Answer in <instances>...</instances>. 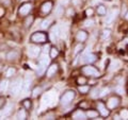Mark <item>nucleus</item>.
<instances>
[{
  "label": "nucleus",
  "instance_id": "f704fd0d",
  "mask_svg": "<svg viewBox=\"0 0 128 120\" xmlns=\"http://www.w3.org/2000/svg\"><path fill=\"white\" fill-rule=\"evenodd\" d=\"M6 103V98H4V97H0V110H1L2 107H4Z\"/></svg>",
  "mask_w": 128,
  "mask_h": 120
},
{
  "label": "nucleus",
  "instance_id": "72a5a7b5",
  "mask_svg": "<svg viewBox=\"0 0 128 120\" xmlns=\"http://www.w3.org/2000/svg\"><path fill=\"white\" fill-rule=\"evenodd\" d=\"M0 4L3 6H9L11 4V0H0Z\"/></svg>",
  "mask_w": 128,
  "mask_h": 120
},
{
  "label": "nucleus",
  "instance_id": "dca6fc26",
  "mask_svg": "<svg viewBox=\"0 0 128 120\" xmlns=\"http://www.w3.org/2000/svg\"><path fill=\"white\" fill-rule=\"evenodd\" d=\"M97 14L98 15H100V16H105L107 14V7L104 5V4H99L97 5Z\"/></svg>",
  "mask_w": 128,
  "mask_h": 120
},
{
  "label": "nucleus",
  "instance_id": "a878e982",
  "mask_svg": "<svg viewBox=\"0 0 128 120\" xmlns=\"http://www.w3.org/2000/svg\"><path fill=\"white\" fill-rule=\"evenodd\" d=\"M15 72H16V69H15V68H13V67H10L9 69L6 70V75L8 78H10V77H12V75H14V74H15Z\"/></svg>",
  "mask_w": 128,
  "mask_h": 120
},
{
  "label": "nucleus",
  "instance_id": "a18cd8bd",
  "mask_svg": "<svg viewBox=\"0 0 128 120\" xmlns=\"http://www.w3.org/2000/svg\"><path fill=\"white\" fill-rule=\"evenodd\" d=\"M105 1H110V0H105Z\"/></svg>",
  "mask_w": 128,
  "mask_h": 120
},
{
  "label": "nucleus",
  "instance_id": "a211bd4d",
  "mask_svg": "<svg viewBox=\"0 0 128 120\" xmlns=\"http://www.w3.org/2000/svg\"><path fill=\"white\" fill-rule=\"evenodd\" d=\"M73 118L74 119H86V114H84L81 111H77L73 115Z\"/></svg>",
  "mask_w": 128,
  "mask_h": 120
},
{
  "label": "nucleus",
  "instance_id": "c85d7f7f",
  "mask_svg": "<svg viewBox=\"0 0 128 120\" xmlns=\"http://www.w3.org/2000/svg\"><path fill=\"white\" fill-rule=\"evenodd\" d=\"M50 23H51L50 19H46V20H44V21L42 22V25H41L42 29H47V28H49V27H50Z\"/></svg>",
  "mask_w": 128,
  "mask_h": 120
},
{
  "label": "nucleus",
  "instance_id": "79ce46f5",
  "mask_svg": "<svg viewBox=\"0 0 128 120\" xmlns=\"http://www.w3.org/2000/svg\"><path fill=\"white\" fill-rule=\"evenodd\" d=\"M124 17H125L126 20H128V11H127V13H126L125 15H124Z\"/></svg>",
  "mask_w": 128,
  "mask_h": 120
},
{
  "label": "nucleus",
  "instance_id": "473e14b6",
  "mask_svg": "<svg viewBox=\"0 0 128 120\" xmlns=\"http://www.w3.org/2000/svg\"><path fill=\"white\" fill-rule=\"evenodd\" d=\"M110 34H111V31L109 30V29H105L102 31V38L104 39H106V38H108L110 36Z\"/></svg>",
  "mask_w": 128,
  "mask_h": 120
},
{
  "label": "nucleus",
  "instance_id": "b1692460",
  "mask_svg": "<svg viewBox=\"0 0 128 120\" xmlns=\"http://www.w3.org/2000/svg\"><path fill=\"white\" fill-rule=\"evenodd\" d=\"M8 88V81L6 80H2L0 82V91H4Z\"/></svg>",
  "mask_w": 128,
  "mask_h": 120
},
{
  "label": "nucleus",
  "instance_id": "bb28decb",
  "mask_svg": "<svg viewBox=\"0 0 128 120\" xmlns=\"http://www.w3.org/2000/svg\"><path fill=\"white\" fill-rule=\"evenodd\" d=\"M22 105L24 107H25L26 110H30L31 109V101H30V99H25L22 101Z\"/></svg>",
  "mask_w": 128,
  "mask_h": 120
},
{
  "label": "nucleus",
  "instance_id": "2eb2a0df",
  "mask_svg": "<svg viewBox=\"0 0 128 120\" xmlns=\"http://www.w3.org/2000/svg\"><path fill=\"white\" fill-rule=\"evenodd\" d=\"M18 57H19V53L17 52V51H15V50L10 51V52L6 54V59L10 60V61H13V60L18 59Z\"/></svg>",
  "mask_w": 128,
  "mask_h": 120
},
{
  "label": "nucleus",
  "instance_id": "a19ab883",
  "mask_svg": "<svg viewBox=\"0 0 128 120\" xmlns=\"http://www.w3.org/2000/svg\"><path fill=\"white\" fill-rule=\"evenodd\" d=\"M108 91H109V90H108V89H102V91H100V94H99V97H104V96H105L106 94H108Z\"/></svg>",
  "mask_w": 128,
  "mask_h": 120
},
{
  "label": "nucleus",
  "instance_id": "ddd939ff",
  "mask_svg": "<svg viewBox=\"0 0 128 120\" xmlns=\"http://www.w3.org/2000/svg\"><path fill=\"white\" fill-rule=\"evenodd\" d=\"M57 71H58V65L57 64L50 65V67H48V69H47V77H52Z\"/></svg>",
  "mask_w": 128,
  "mask_h": 120
},
{
  "label": "nucleus",
  "instance_id": "c756f323",
  "mask_svg": "<svg viewBox=\"0 0 128 120\" xmlns=\"http://www.w3.org/2000/svg\"><path fill=\"white\" fill-rule=\"evenodd\" d=\"M26 117H27V115H26V112H25V110H20L17 113V118L18 119H26Z\"/></svg>",
  "mask_w": 128,
  "mask_h": 120
},
{
  "label": "nucleus",
  "instance_id": "9d476101",
  "mask_svg": "<svg viewBox=\"0 0 128 120\" xmlns=\"http://www.w3.org/2000/svg\"><path fill=\"white\" fill-rule=\"evenodd\" d=\"M52 10V2L51 1H46L41 5V12L43 14H48Z\"/></svg>",
  "mask_w": 128,
  "mask_h": 120
},
{
  "label": "nucleus",
  "instance_id": "aec40b11",
  "mask_svg": "<svg viewBox=\"0 0 128 120\" xmlns=\"http://www.w3.org/2000/svg\"><path fill=\"white\" fill-rule=\"evenodd\" d=\"M33 21H34V17H33V16H32V15L28 16V17L26 18V20H25V27L26 28H30L32 26V23H33Z\"/></svg>",
  "mask_w": 128,
  "mask_h": 120
},
{
  "label": "nucleus",
  "instance_id": "f3484780",
  "mask_svg": "<svg viewBox=\"0 0 128 120\" xmlns=\"http://www.w3.org/2000/svg\"><path fill=\"white\" fill-rule=\"evenodd\" d=\"M86 117L88 118H91V119H96L97 118V116H98V112L97 111H93V110H89L86 112Z\"/></svg>",
  "mask_w": 128,
  "mask_h": 120
},
{
  "label": "nucleus",
  "instance_id": "f8f14e48",
  "mask_svg": "<svg viewBox=\"0 0 128 120\" xmlns=\"http://www.w3.org/2000/svg\"><path fill=\"white\" fill-rule=\"evenodd\" d=\"M97 61V55L93 54V53H89L86 54L84 58H83V62H86L88 64H93Z\"/></svg>",
  "mask_w": 128,
  "mask_h": 120
},
{
  "label": "nucleus",
  "instance_id": "4c0bfd02",
  "mask_svg": "<svg viewBox=\"0 0 128 120\" xmlns=\"http://www.w3.org/2000/svg\"><path fill=\"white\" fill-rule=\"evenodd\" d=\"M62 13H63V7H62V6H59L58 10H57V12H56V14H57L58 16H61Z\"/></svg>",
  "mask_w": 128,
  "mask_h": 120
},
{
  "label": "nucleus",
  "instance_id": "5701e85b",
  "mask_svg": "<svg viewBox=\"0 0 128 120\" xmlns=\"http://www.w3.org/2000/svg\"><path fill=\"white\" fill-rule=\"evenodd\" d=\"M51 36H52L54 38L59 37V28L57 26L52 27V29H51Z\"/></svg>",
  "mask_w": 128,
  "mask_h": 120
},
{
  "label": "nucleus",
  "instance_id": "58836bf2",
  "mask_svg": "<svg viewBox=\"0 0 128 120\" xmlns=\"http://www.w3.org/2000/svg\"><path fill=\"white\" fill-rule=\"evenodd\" d=\"M72 3L74 5H80L82 3V0H72Z\"/></svg>",
  "mask_w": 128,
  "mask_h": 120
},
{
  "label": "nucleus",
  "instance_id": "4be33fe9",
  "mask_svg": "<svg viewBox=\"0 0 128 120\" xmlns=\"http://www.w3.org/2000/svg\"><path fill=\"white\" fill-rule=\"evenodd\" d=\"M76 82H77L78 85H86L88 83V79L86 77H78L77 80H76Z\"/></svg>",
  "mask_w": 128,
  "mask_h": 120
},
{
  "label": "nucleus",
  "instance_id": "423d86ee",
  "mask_svg": "<svg viewBox=\"0 0 128 120\" xmlns=\"http://www.w3.org/2000/svg\"><path fill=\"white\" fill-rule=\"evenodd\" d=\"M120 103H121V99H120V97H118V96H112V97H110L109 99H108L107 106H108L109 110H114L120 105Z\"/></svg>",
  "mask_w": 128,
  "mask_h": 120
},
{
  "label": "nucleus",
  "instance_id": "39448f33",
  "mask_svg": "<svg viewBox=\"0 0 128 120\" xmlns=\"http://www.w3.org/2000/svg\"><path fill=\"white\" fill-rule=\"evenodd\" d=\"M22 81L20 79H17L15 80V81L12 83V86H11V95L12 96H17L19 93H20V90L22 88Z\"/></svg>",
  "mask_w": 128,
  "mask_h": 120
},
{
  "label": "nucleus",
  "instance_id": "2f4dec72",
  "mask_svg": "<svg viewBox=\"0 0 128 120\" xmlns=\"http://www.w3.org/2000/svg\"><path fill=\"white\" fill-rule=\"evenodd\" d=\"M120 116H121V119H128V110L124 109L121 113H120Z\"/></svg>",
  "mask_w": 128,
  "mask_h": 120
},
{
  "label": "nucleus",
  "instance_id": "c9c22d12",
  "mask_svg": "<svg viewBox=\"0 0 128 120\" xmlns=\"http://www.w3.org/2000/svg\"><path fill=\"white\" fill-rule=\"evenodd\" d=\"M79 106L81 107L82 110H88V107H89V103H88L86 101H83V102H81L79 104Z\"/></svg>",
  "mask_w": 128,
  "mask_h": 120
},
{
  "label": "nucleus",
  "instance_id": "37998d69",
  "mask_svg": "<svg viewBox=\"0 0 128 120\" xmlns=\"http://www.w3.org/2000/svg\"><path fill=\"white\" fill-rule=\"evenodd\" d=\"M44 49H45V51H47L48 49H49V46H45V48H44Z\"/></svg>",
  "mask_w": 128,
  "mask_h": 120
},
{
  "label": "nucleus",
  "instance_id": "cd10ccee",
  "mask_svg": "<svg viewBox=\"0 0 128 120\" xmlns=\"http://www.w3.org/2000/svg\"><path fill=\"white\" fill-rule=\"evenodd\" d=\"M41 93H42V88H41V87H35V88L33 89V91H32V97L36 98Z\"/></svg>",
  "mask_w": 128,
  "mask_h": 120
},
{
  "label": "nucleus",
  "instance_id": "4468645a",
  "mask_svg": "<svg viewBox=\"0 0 128 120\" xmlns=\"http://www.w3.org/2000/svg\"><path fill=\"white\" fill-rule=\"evenodd\" d=\"M116 15H118V11H116V10H113V11H112L111 13H110V15L106 18V22H107V23H111L115 18H116Z\"/></svg>",
  "mask_w": 128,
  "mask_h": 120
},
{
  "label": "nucleus",
  "instance_id": "7c9ffc66",
  "mask_svg": "<svg viewBox=\"0 0 128 120\" xmlns=\"http://www.w3.org/2000/svg\"><path fill=\"white\" fill-rule=\"evenodd\" d=\"M30 85H31V81H30L29 79H27V80H26V82H25V84L22 85V89H24V91H28V89H29Z\"/></svg>",
  "mask_w": 128,
  "mask_h": 120
},
{
  "label": "nucleus",
  "instance_id": "412c9836",
  "mask_svg": "<svg viewBox=\"0 0 128 120\" xmlns=\"http://www.w3.org/2000/svg\"><path fill=\"white\" fill-rule=\"evenodd\" d=\"M49 51H50V58L51 59H54V58H57L59 55V50L56 47H51Z\"/></svg>",
  "mask_w": 128,
  "mask_h": 120
},
{
  "label": "nucleus",
  "instance_id": "1a4fd4ad",
  "mask_svg": "<svg viewBox=\"0 0 128 120\" xmlns=\"http://www.w3.org/2000/svg\"><path fill=\"white\" fill-rule=\"evenodd\" d=\"M40 53H41V48L38 47V46H30L29 49H28V54L29 57L31 58H38Z\"/></svg>",
  "mask_w": 128,
  "mask_h": 120
},
{
  "label": "nucleus",
  "instance_id": "ea45409f",
  "mask_svg": "<svg viewBox=\"0 0 128 120\" xmlns=\"http://www.w3.org/2000/svg\"><path fill=\"white\" fill-rule=\"evenodd\" d=\"M93 23H94L93 20H86V21L84 22V25H86V27H92V26H93Z\"/></svg>",
  "mask_w": 128,
  "mask_h": 120
},
{
  "label": "nucleus",
  "instance_id": "6e6552de",
  "mask_svg": "<svg viewBox=\"0 0 128 120\" xmlns=\"http://www.w3.org/2000/svg\"><path fill=\"white\" fill-rule=\"evenodd\" d=\"M97 110H98V113L100 114L102 117H108V116L110 115V110L108 109V106L104 104L102 102L97 103Z\"/></svg>",
  "mask_w": 128,
  "mask_h": 120
},
{
  "label": "nucleus",
  "instance_id": "f03ea898",
  "mask_svg": "<svg viewBox=\"0 0 128 120\" xmlns=\"http://www.w3.org/2000/svg\"><path fill=\"white\" fill-rule=\"evenodd\" d=\"M47 38L48 36L45 32L38 31V32H34L30 36V41L34 44H45L47 42Z\"/></svg>",
  "mask_w": 128,
  "mask_h": 120
},
{
  "label": "nucleus",
  "instance_id": "0eeeda50",
  "mask_svg": "<svg viewBox=\"0 0 128 120\" xmlns=\"http://www.w3.org/2000/svg\"><path fill=\"white\" fill-rule=\"evenodd\" d=\"M32 9V4L31 3H24V4H22L20 6H19V10H18V14L19 16H26L30 13V11Z\"/></svg>",
  "mask_w": 128,
  "mask_h": 120
},
{
  "label": "nucleus",
  "instance_id": "f257e3e1",
  "mask_svg": "<svg viewBox=\"0 0 128 120\" xmlns=\"http://www.w3.org/2000/svg\"><path fill=\"white\" fill-rule=\"evenodd\" d=\"M82 73L88 75V77H93V78H98L100 77V72L97 68H95L94 66H92L91 64H88V65L82 67Z\"/></svg>",
  "mask_w": 128,
  "mask_h": 120
},
{
  "label": "nucleus",
  "instance_id": "e433bc0d",
  "mask_svg": "<svg viewBox=\"0 0 128 120\" xmlns=\"http://www.w3.org/2000/svg\"><path fill=\"white\" fill-rule=\"evenodd\" d=\"M93 13H94V10L92 9V7H89V9L86 11V16H92V15H93Z\"/></svg>",
  "mask_w": 128,
  "mask_h": 120
},
{
  "label": "nucleus",
  "instance_id": "6ab92c4d",
  "mask_svg": "<svg viewBox=\"0 0 128 120\" xmlns=\"http://www.w3.org/2000/svg\"><path fill=\"white\" fill-rule=\"evenodd\" d=\"M78 90L80 94H88L90 91V86L89 85H79Z\"/></svg>",
  "mask_w": 128,
  "mask_h": 120
},
{
  "label": "nucleus",
  "instance_id": "9b49d317",
  "mask_svg": "<svg viewBox=\"0 0 128 120\" xmlns=\"http://www.w3.org/2000/svg\"><path fill=\"white\" fill-rule=\"evenodd\" d=\"M86 38H88V33L86 31H83V30H80L77 32V34H76V39L79 42V43H83V42H86Z\"/></svg>",
  "mask_w": 128,
  "mask_h": 120
},
{
  "label": "nucleus",
  "instance_id": "20e7f679",
  "mask_svg": "<svg viewBox=\"0 0 128 120\" xmlns=\"http://www.w3.org/2000/svg\"><path fill=\"white\" fill-rule=\"evenodd\" d=\"M75 98V91L74 90H67L66 93H64V95L61 97V100H60V103L61 105H68L70 103L73 101Z\"/></svg>",
  "mask_w": 128,
  "mask_h": 120
},
{
  "label": "nucleus",
  "instance_id": "7ed1b4c3",
  "mask_svg": "<svg viewBox=\"0 0 128 120\" xmlns=\"http://www.w3.org/2000/svg\"><path fill=\"white\" fill-rule=\"evenodd\" d=\"M49 65V59H48L45 54L42 55L41 59L38 61V74L42 75L44 72H45L47 66Z\"/></svg>",
  "mask_w": 128,
  "mask_h": 120
},
{
  "label": "nucleus",
  "instance_id": "c03bdc74",
  "mask_svg": "<svg viewBox=\"0 0 128 120\" xmlns=\"http://www.w3.org/2000/svg\"><path fill=\"white\" fill-rule=\"evenodd\" d=\"M126 49H127V52H128V46H127V48H126Z\"/></svg>",
  "mask_w": 128,
  "mask_h": 120
},
{
  "label": "nucleus",
  "instance_id": "393cba45",
  "mask_svg": "<svg viewBox=\"0 0 128 120\" xmlns=\"http://www.w3.org/2000/svg\"><path fill=\"white\" fill-rule=\"evenodd\" d=\"M82 50H83V45H82V43H80L79 45H77V46H76L75 50H74V54H75V55H77L78 53H80V52H81Z\"/></svg>",
  "mask_w": 128,
  "mask_h": 120
}]
</instances>
